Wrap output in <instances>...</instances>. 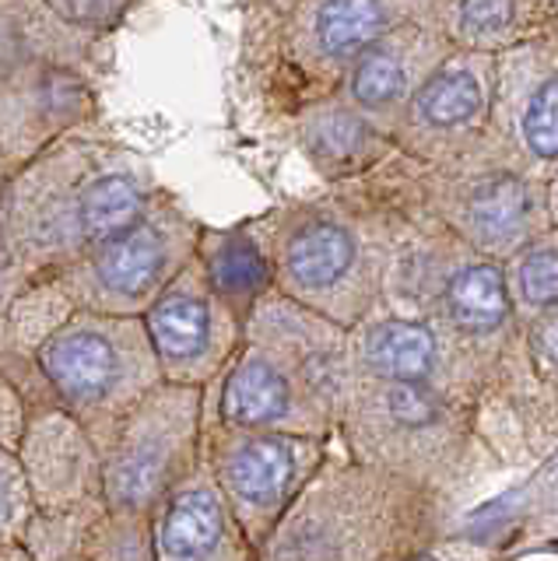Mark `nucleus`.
I'll list each match as a JSON object with an SVG mask.
<instances>
[{"label": "nucleus", "instance_id": "26", "mask_svg": "<svg viewBox=\"0 0 558 561\" xmlns=\"http://www.w3.org/2000/svg\"><path fill=\"white\" fill-rule=\"evenodd\" d=\"M545 207H548V225L558 228V165L545 175Z\"/></svg>", "mask_w": 558, "mask_h": 561}, {"label": "nucleus", "instance_id": "14", "mask_svg": "<svg viewBox=\"0 0 558 561\" xmlns=\"http://www.w3.org/2000/svg\"><path fill=\"white\" fill-rule=\"evenodd\" d=\"M457 49L422 14V0H414V11L405 22L387 35H379L369 49H362V57L344 78L341 99L352 102L362 116H369L390 134L411 95Z\"/></svg>", "mask_w": 558, "mask_h": 561}, {"label": "nucleus", "instance_id": "16", "mask_svg": "<svg viewBox=\"0 0 558 561\" xmlns=\"http://www.w3.org/2000/svg\"><path fill=\"white\" fill-rule=\"evenodd\" d=\"M134 341L116 323L81 316L46 341L43 373L78 408H102L119 397L134 376Z\"/></svg>", "mask_w": 558, "mask_h": 561}, {"label": "nucleus", "instance_id": "4", "mask_svg": "<svg viewBox=\"0 0 558 561\" xmlns=\"http://www.w3.org/2000/svg\"><path fill=\"white\" fill-rule=\"evenodd\" d=\"M383 201L405 215L440 225L470 253L505 263L548 225L545 183L534 175L496 169H422L394 158L387 169L369 175Z\"/></svg>", "mask_w": 558, "mask_h": 561}, {"label": "nucleus", "instance_id": "13", "mask_svg": "<svg viewBox=\"0 0 558 561\" xmlns=\"http://www.w3.org/2000/svg\"><path fill=\"white\" fill-rule=\"evenodd\" d=\"M218 428L260 432V435H334V421L312 400L288 368L264 347L242 341L225 368L218 393Z\"/></svg>", "mask_w": 558, "mask_h": 561}, {"label": "nucleus", "instance_id": "8", "mask_svg": "<svg viewBox=\"0 0 558 561\" xmlns=\"http://www.w3.org/2000/svg\"><path fill=\"white\" fill-rule=\"evenodd\" d=\"M496 102V57L453 53L432 70L390 127L397 154L422 169H453L481 145Z\"/></svg>", "mask_w": 558, "mask_h": 561}, {"label": "nucleus", "instance_id": "20", "mask_svg": "<svg viewBox=\"0 0 558 561\" xmlns=\"http://www.w3.org/2000/svg\"><path fill=\"white\" fill-rule=\"evenodd\" d=\"M172 263V236L166 225L137 218L127 232L99 245L92 263L95 288L113 298H141L162 277Z\"/></svg>", "mask_w": 558, "mask_h": 561}, {"label": "nucleus", "instance_id": "12", "mask_svg": "<svg viewBox=\"0 0 558 561\" xmlns=\"http://www.w3.org/2000/svg\"><path fill=\"white\" fill-rule=\"evenodd\" d=\"M247 341L282 362L338 428L344 397L358 379L352 330L271 291L250 316Z\"/></svg>", "mask_w": 558, "mask_h": 561}, {"label": "nucleus", "instance_id": "5", "mask_svg": "<svg viewBox=\"0 0 558 561\" xmlns=\"http://www.w3.org/2000/svg\"><path fill=\"white\" fill-rule=\"evenodd\" d=\"M414 11V0H327V4H285L260 11L267 28V53L285 75L288 95L309 105L341 95L348 70L362 49L397 28Z\"/></svg>", "mask_w": 558, "mask_h": 561}, {"label": "nucleus", "instance_id": "1", "mask_svg": "<svg viewBox=\"0 0 558 561\" xmlns=\"http://www.w3.org/2000/svg\"><path fill=\"white\" fill-rule=\"evenodd\" d=\"M400 215L369 183L292 204L271 218L274 291L355 330L383 306Z\"/></svg>", "mask_w": 558, "mask_h": 561}, {"label": "nucleus", "instance_id": "23", "mask_svg": "<svg viewBox=\"0 0 558 561\" xmlns=\"http://www.w3.org/2000/svg\"><path fill=\"white\" fill-rule=\"evenodd\" d=\"M505 554L510 551H505V543L496 537L449 530L443 537H435L432 543H425V548L411 554L408 561H502Z\"/></svg>", "mask_w": 558, "mask_h": 561}, {"label": "nucleus", "instance_id": "18", "mask_svg": "<svg viewBox=\"0 0 558 561\" xmlns=\"http://www.w3.org/2000/svg\"><path fill=\"white\" fill-rule=\"evenodd\" d=\"M422 14L457 53L502 57L558 28V0H422Z\"/></svg>", "mask_w": 558, "mask_h": 561}, {"label": "nucleus", "instance_id": "19", "mask_svg": "<svg viewBox=\"0 0 558 561\" xmlns=\"http://www.w3.org/2000/svg\"><path fill=\"white\" fill-rule=\"evenodd\" d=\"M197 267L207 291L247 327L253 309L274 291L271 225H236L225 232H204Z\"/></svg>", "mask_w": 558, "mask_h": 561}, {"label": "nucleus", "instance_id": "6", "mask_svg": "<svg viewBox=\"0 0 558 561\" xmlns=\"http://www.w3.org/2000/svg\"><path fill=\"white\" fill-rule=\"evenodd\" d=\"M558 165V28L545 39L496 57V102L481 145L460 165L464 172L496 169L545 175Z\"/></svg>", "mask_w": 558, "mask_h": 561}, {"label": "nucleus", "instance_id": "11", "mask_svg": "<svg viewBox=\"0 0 558 561\" xmlns=\"http://www.w3.org/2000/svg\"><path fill=\"white\" fill-rule=\"evenodd\" d=\"M148 337L166 373L186 386L229 368L247 341V327L207 291L194 260L166 280L162 295L148 309Z\"/></svg>", "mask_w": 558, "mask_h": 561}, {"label": "nucleus", "instance_id": "25", "mask_svg": "<svg viewBox=\"0 0 558 561\" xmlns=\"http://www.w3.org/2000/svg\"><path fill=\"white\" fill-rule=\"evenodd\" d=\"M25 513V484L22 473L4 453H0V537L14 530V523Z\"/></svg>", "mask_w": 558, "mask_h": 561}, {"label": "nucleus", "instance_id": "24", "mask_svg": "<svg viewBox=\"0 0 558 561\" xmlns=\"http://www.w3.org/2000/svg\"><path fill=\"white\" fill-rule=\"evenodd\" d=\"M527 355H531L537 382L545 386L551 400L558 403V309L527 327Z\"/></svg>", "mask_w": 558, "mask_h": 561}, {"label": "nucleus", "instance_id": "21", "mask_svg": "<svg viewBox=\"0 0 558 561\" xmlns=\"http://www.w3.org/2000/svg\"><path fill=\"white\" fill-rule=\"evenodd\" d=\"M145 207V193L137 186L134 175L127 172H110L99 175L89 186H84L75 204H71V218H67V228L89 245H102L116 239L119 232L141 218Z\"/></svg>", "mask_w": 558, "mask_h": 561}, {"label": "nucleus", "instance_id": "10", "mask_svg": "<svg viewBox=\"0 0 558 561\" xmlns=\"http://www.w3.org/2000/svg\"><path fill=\"white\" fill-rule=\"evenodd\" d=\"M358 379L411 382L485 411V382L464 351L422 316L379 306L352 330Z\"/></svg>", "mask_w": 558, "mask_h": 561}, {"label": "nucleus", "instance_id": "7", "mask_svg": "<svg viewBox=\"0 0 558 561\" xmlns=\"http://www.w3.org/2000/svg\"><path fill=\"white\" fill-rule=\"evenodd\" d=\"M327 460V438L218 428L212 438L207 470H212L242 534L260 551Z\"/></svg>", "mask_w": 558, "mask_h": 561}, {"label": "nucleus", "instance_id": "17", "mask_svg": "<svg viewBox=\"0 0 558 561\" xmlns=\"http://www.w3.org/2000/svg\"><path fill=\"white\" fill-rule=\"evenodd\" d=\"M295 140L309 165L334 186L369 180L400 158L390 134L341 95L309 105L295 116Z\"/></svg>", "mask_w": 558, "mask_h": 561}, {"label": "nucleus", "instance_id": "22", "mask_svg": "<svg viewBox=\"0 0 558 561\" xmlns=\"http://www.w3.org/2000/svg\"><path fill=\"white\" fill-rule=\"evenodd\" d=\"M505 288L523 330L558 309V228H545L502 263Z\"/></svg>", "mask_w": 558, "mask_h": 561}, {"label": "nucleus", "instance_id": "3", "mask_svg": "<svg viewBox=\"0 0 558 561\" xmlns=\"http://www.w3.org/2000/svg\"><path fill=\"white\" fill-rule=\"evenodd\" d=\"M453 516L418 484L330 453L260 548V561H408L449 534Z\"/></svg>", "mask_w": 558, "mask_h": 561}, {"label": "nucleus", "instance_id": "2", "mask_svg": "<svg viewBox=\"0 0 558 561\" xmlns=\"http://www.w3.org/2000/svg\"><path fill=\"white\" fill-rule=\"evenodd\" d=\"M338 435L348 460L411 481L453 513L470 491L502 473L481 435L478 408L425 386L355 379Z\"/></svg>", "mask_w": 558, "mask_h": 561}, {"label": "nucleus", "instance_id": "15", "mask_svg": "<svg viewBox=\"0 0 558 561\" xmlns=\"http://www.w3.org/2000/svg\"><path fill=\"white\" fill-rule=\"evenodd\" d=\"M155 548L159 561H260L207 467H197L162 502Z\"/></svg>", "mask_w": 558, "mask_h": 561}, {"label": "nucleus", "instance_id": "27", "mask_svg": "<svg viewBox=\"0 0 558 561\" xmlns=\"http://www.w3.org/2000/svg\"><path fill=\"white\" fill-rule=\"evenodd\" d=\"M502 561H523V558H516V554H505Z\"/></svg>", "mask_w": 558, "mask_h": 561}, {"label": "nucleus", "instance_id": "9", "mask_svg": "<svg viewBox=\"0 0 558 561\" xmlns=\"http://www.w3.org/2000/svg\"><path fill=\"white\" fill-rule=\"evenodd\" d=\"M201 393L194 386H169L145 400L124 432L106 467V499L116 513L141 516L166 502L197 470Z\"/></svg>", "mask_w": 558, "mask_h": 561}]
</instances>
